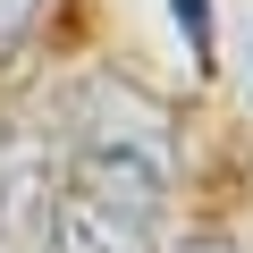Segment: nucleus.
Returning a JSON list of instances; mask_svg holds the SVG:
<instances>
[{"instance_id":"f257e3e1","label":"nucleus","mask_w":253,"mask_h":253,"mask_svg":"<svg viewBox=\"0 0 253 253\" xmlns=\"http://www.w3.org/2000/svg\"><path fill=\"white\" fill-rule=\"evenodd\" d=\"M68 186L126 211V219H161L169 203V135L161 110L135 93H101V110L84 118V135L68 144Z\"/></svg>"},{"instance_id":"f03ea898","label":"nucleus","mask_w":253,"mask_h":253,"mask_svg":"<svg viewBox=\"0 0 253 253\" xmlns=\"http://www.w3.org/2000/svg\"><path fill=\"white\" fill-rule=\"evenodd\" d=\"M42 253H152V219H126L76 186L42 194Z\"/></svg>"},{"instance_id":"7ed1b4c3","label":"nucleus","mask_w":253,"mask_h":253,"mask_svg":"<svg viewBox=\"0 0 253 253\" xmlns=\"http://www.w3.org/2000/svg\"><path fill=\"white\" fill-rule=\"evenodd\" d=\"M42 211V152L34 135H0V253H26Z\"/></svg>"},{"instance_id":"20e7f679","label":"nucleus","mask_w":253,"mask_h":253,"mask_svg":"<svg viewBox=\"0 0 253 253\" xmlns=\"http://www.w3.org/2000/svg\"><path fill=\"white\" fill-rule=\"evenodd\" d=\"M34 9H42V0H0V42H17L34 26Z\"/></svg>"},{"instance_id":"39448f33","label":"nucleus","mask_w":253,"mask_h":253,"mask_svg":"<svg viewBox=\"0 0 253 253\" xmlns=\"http://www.w3.org/2000/svg\"><path fill=\"white\" fill-rule=\"evenodd\" d=\"M177 253H236L228 236H194V245H177Z\"/></svg>"}]
</instances>
